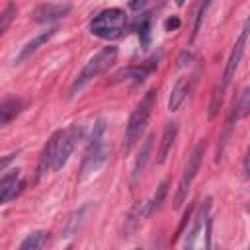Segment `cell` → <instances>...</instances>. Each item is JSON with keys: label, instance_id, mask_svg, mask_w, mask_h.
Listing matches in <instances>:
<instances>
[{"label": "cell", "instance_id": "cell-1", "mask_svg": "<svg viewBox=\"0 0 250 250\" xmlns=\"http://www.w3.org/2000/svg\"><path fill=\"white\" fill-rule=\"evenodd\" d=\"M105 158H107V146H105V121H104V119H98L96 125H94V131H92V139H90V145H88L84 162H82L80 180H84V178H88L90 174L98 172V170L104 166Z\"/></svg>", "mask_w": 250, "mask_h": 250}, {"label": "cell", "instance_id": "cell-2", "mask_svg": "<svg viewBox=\"0 0 250 250\" xmlns=\"http://www.w3.org/2000/svg\"><path fill=\"white\" fill-rule=\"evenodd\" d=\"M125 27H127V14L119 8L104 10L90 21L92 35L100 39H117L123 35Z\"/></svg>", "mask_w": 250, "mask_h": 250}, {"label": "cell", "instance_id": "cell-3", "mask_svg": "<svg viewBox=\"0 0 250 250\" xmlns=\"http://www.w3.org/2000/svg\"><path fill=\"white\" fill-rule=\"evenodd\" d=\"M115 57H117V49H115V47H105V49H102L96 57H92V59L86 62V66L82 68V72L76 76V80L72 82L70 92H68V98H74L76 94H80L88 82H92V80H94L96 76H100L105 68H109V64H113Z\"/></svg>", "mask_w": 250, "mask_h": 250}, {"label": "cell", "instance_id": "cell-4", "mask_svg": "<svg viewBox=\"0 0 250 250\" xmlns=\"http://www.w3.org/2000/svg\"><path fill=\"white\" fill-rule=\"evenodd\" d=\"M154 100H156V90H148L143 100L137 104V107L133 109L131 117H129V123H127V129H125V143H123V148L125 152L131 150V146L135 145V141L141 137L150 113H152V107H154Z\"/></svg>", "mask_w": 250, "mask_h": 250}, {"label": "cell", "instance_id": "cell-5", "mask_svg": "<svg viewBox=\"0 0 250 250\" xmlns=\"http://www.w3.org/2000/svg\"><path fill=\"white\" fill-rule=\"evenodd\" d=\"M203 154H205V141H199V143L193 146V150H191V154H189V158H188V164H186V168H184V174H182V178H180L178 191H176V203H174L176 207H180V205L184 203V199L188 197V191H189V188H191V182H193V178H195V174H197V170H199V166H201Z\"/></svg>", "mask_w": 250, "mask_h": 250}, {"label": "cell", "instance_id": "cell-6", "mask_svg": "<svg viewBox=\"0 0 250 250\" xmlns=\"http://www.w3.org/2000/svg\"><path fill=\"white\" fill-rule=\"evenodd\" d=\"M82 133H84V129H82L80 125H72L70 129L62 131V137H61L59 148H57V156H55V162H53V170H55V172L61 170V168L68 162V158H70L74 146H76L78 141L82 139Z\"/></svg>", "mask_w": 250, "mask_h": 250}, {"label": "cell", "instance_id": "cell-7", "mask_svg": "<svg viewBox=\"0 0 250 250\" xmlns=\"http://www.w3.org/2000/svg\"><path fill=\"white\" fill-rule=\"evenodd\" d=\"M246 41H248V25L242 27V31H240V35H238V39H236V43H234V47L230 51V57L227 61V66H225V72H223V80L219 84V90L223 94L227 92V88H229V84H230V80H232V76H234V72H236V68L240 64V59H242L244 49H246Z\"/></svg>", "mask_w": 250, "mask_h": 250}, {"label": "cell", "instance_id": "cell-8", "mask_svg": "<svg viewBox=\"0 0 250 250\" xmlns=\"http://www.w3.org/2000/svg\"><path fill=\"white\" fill-rule=\"evenodd\" d=\"M68 12H70V4H62V2H59V4H43V6H39L35 12H33V20L35 21H39V23H45V21H55V20H61V18H64V16H68Z\"/></svg>", "mask_w": 250, "mask_h": 250}, {"label": "cell", "instance_id": "cell-9", "mask_svg": "<svg viewBox=\"0 0 250 250\" xmlns=\"http://www.w3.org/2000/svg\"><path fill=\"white\" fill-rule=\"evenodd\" d=\"M62 137V131H55L51 135V139L47 141L45 148H43V154L39 158V166H37V176L41 178L47 170L53 168V162H55V156H57V148H59V141Z\"/></svg>", "mask_w": 250, "mask_h": 250}, {"label": "cell", "instance_id": "cell-10", "mask_svg": "<svg viewBox=\"0 0 250 250\" xmlns=\"http://www.w3.org/2000/svg\"><path fill=\"white\" fill-rule=\"evenodd\" d=\"M23 188V182L20 180V170H14L10 174H6L0 180V205L14 199Z\"/></svg>", "mask_w": 250, "mask_h": 250}, {"label": "cell", "instance_id": "cell-11", "mask_svg": "<svg viewBox=\"0 0 250 250\" xmlns=\"http://www.w3.org/2000/svg\"><path fill=\"white\" fill-rule=\"evenodd\" d=\"M189 90H191V80L189 78H180L176 82V86L172 88V94H170V100H168V109L170 111H178L180 105L186 102Z\"/></svg>", "mask_w": 250, "mask_h": 250}, {"label": "cell", "instance_id": "cell-12", "mask_svg": "<svg viewBox=\"0 0 250 250\" xmlns=\"http://www.w3.org/2000/svg\"><path fill=\"white\" fill-rule=\"evenodd\" d=\"M176 135H178V123H176V121H174V123H168V125L164 127L162 141H160V148H158V158H156L158 164H162V162L166 160V156H168V152L172 150V145H174V141H176Z\"/></svg>", "mask_w": 250, "mask_h": 250}, {"label": "cell", "instance_id": "cell-13", "mask_svg": "<svg viewBox=\"0 0 250 250\" xmlns=\"http://www.w3.org/2000/svg\"><path fill=\"white\" fill-rule=\"evenodd\" d=\"M209 199L203 203V207L199 209V213L195 215V219H193V227H191V230L188 232V236H186V242H184V246L186 248H191L193 244H195V238L199 236V232H201V229H203V225H205V221H207V217H209Z\"/></svg>", "mask_w": 250, "mask_h": 250}, {"label": "cell", "instance_id": "cell-14", "mask_svg": "<svg viewBox=\"0 0 250 250\" xmlns=\"http://www.w3.org/2000/svg\"><path fill=\"white\" fill-rule=\"evenodd\" d=\"M55 31H57V29H47V31L39 33L37 37H33L29 43H25V47H23V49L20 51V55L16 57V62H23L25 59H29V57H31V55H33V53H35V51H37L45 41H49V39L53 37V33H55Z\"/></svg>", "mask_w": 250, "mask_h": 250}, {"label": "cell", "instance_id": "cell-15", "mask_svg": "<svg viewBox=\"0 0 250 250\" xmlns=\"http://www.w3.org/2000/svg\"><path fill=\"white\" fill-rule=\"evenodd\" d=\"M21 109V102L18 98H8L4 102H0V129L4 125H8Z\"/></svg>", "mask_w": 250, "mask_h": 250}, {"label": "cell", "instance_id": "cell-16", "mask_svg": "<svg viewBox=\"0 0 250 250\" xmlns=\"http://www.w3.org/2000/svg\"><path fill=\"white\" fill-rule=\"evenodd\" d=\"M150 150H152V135H148V137L145 139V143H143V146H141V150H139V154H137V158H135L133 180H137V178L141 176V172L145 170V166H146V162H148V156H150Z\"/></svg>", "mask_w": 250, "mask_h": 250}, {"label": "cell", "instance_id": "cell-17", "mask_svg": "<svg viewBox=\"0 0 250 250\" xmlns=\"http://www.w3.org/2000/svg\"><path fill=\"white\" fill-rule=\"evenodd\" d=\"M47 240H49V232H45V230H37V232H31V234L20 244V248H21V250L43 248V246L47 244Z\"/></svg>", "mask_w": 250, "mask_h": 250}, {"label": "cell", "instance_id": "cell-18", "mask_svg": "<svg viewBox=\"0 0 250 250\" xmlns=\"http://www.w3.org/2000/svg\"><path fill=\"white\" fill-rule=\"evenodd\" d=\"M16 14H18V8H16V4H8L2 12H0V37L6 33V29L10 27V23L14 21V18H16Z\"/></svg>", "mask_w": 250, "mask_h": 250}, {"label": "cell", "instance_id": "cell-19", "mask_svg": "<svg viewBox=\"0 0 250 250\" xmlns=\"http://www.w3.org/2000/svg\"><path fill=\"white\" fill-rule=\"evenodd\" d=\"M82 217H84V209H80V211L72 213V215H70V219L66 221V227H64V234H62V236H72L74 232H78L80 223H82Z\"/></svg>", "mask_w": 250, "mask_h": 250}, {"label": "cell", "instance_id": "cell-20", "mask_svg": "<svg viewBox=\"0 0 250 250\" xmlns=\"http://www.w3.org/2000/svg\"><path fill=\"white\" fill-rule=\"evenodd\" d=\"M166 191H168V182H162V184H160V188H158V191L154 193L152 201H148V209H150V213H152L154 209H158V207H160V203H162V199H164Z\"/></svg>", "mask_w": 250, "mask_h": 250}, {"label": "cell", "instance_id": "cell-21", "mask_svg": "<svg viewBox=\"0 0 250 250\" xmlns=\"http://www.w3.org/2000/svg\"><path fill=\"white\" fill-rule=\"evenodd\" d=\"M211 2L213 0H201V4H199V10H197V16H195V25H193V35L199 31V27H201V21H203V18H205V14H207V10H209V6H211Z\"/></svg>", "mask_w": 250, "mask_h": 250}, {"label": "cell", "instance_id": "cell-22", "mask_svg": "<svg viewBox=\"0 0 250 250\" xmlns=\"http://www.w3.org/2000/svg\"><path fill=\"white\" fill-rule=\"evenodd\" d=\"M248 96H250V90H248V88H244V90H242V94H240V102L236 104L238 117H242V115H246V113H248Z\"/></svg>", "mask_w": 250, "mask_h": 250}, {"label": "cell", "instance_id": "cell-23", "mask_svg": "<svg viewBox=\"0 0 250 250\" xmlns=\"http://www.w3.org/2000/svg\"><path fill=\"white\" fill-rule=\"evenodd\" d=\"M16 156H18V154H6V156H0V172H4V170L14 162Z\"/></svg>", "mask_w": 250, "mask_h": 250}, {"label": "cell", "instance_id": "cell-24", "mask_svg": "<svg viewBox=\"0 0 250 250\" xmlns=\"http://www.w3.org/2000/svg\"><path fill=\"white\" fill-rule=\"evenodd\" d=\"M176 27H180V20H178V18H170V20L166 21V29L172 31V29H176Z\"/></svg>", "mask_w": 250, "mask_h": 250}, {"label": "cell", "instance_id": "cell-25", "mask_svg": "<svg viewBox=\"0 0 250 250\" xmlns=\"http://www.w3.org/2000/svg\"><path fill=\"white\" fill-rule=\"evenodd\" d=\"M189 61H191V53H186V51H184L178 64H180V66H186V64H189Z\"/></svg>", "mask_w": 250, "mask_h": 250}, {"label": "cell", "instance_id": "cell-26", "mask_svg": "<svg viewBox=\"0 0 250 250\" xmlns=\"http://www.w3.org/2000/svg\"><path fill=\"white\" fill-rule=\"evenodd\" d=\"M129 6H131V10H139V8L145 6V0H131Z\"/></svg>", "mask_w": 250, "mask_h": 250}, {"label": "cell", "instance_id": "cell-27", "mask_svg": "<svg viewBox=\"0 0 250 250\" xmlns=\"http://www.w3.org/2000/svg\"><path fill=\"white\" fill-rule=\"evenodd\" d=\"M184 2H186V0H178V4H180V6H182V4H184Z\"/></svg>", "mask_w": 250, "mask_h": 250}]
</instances>
